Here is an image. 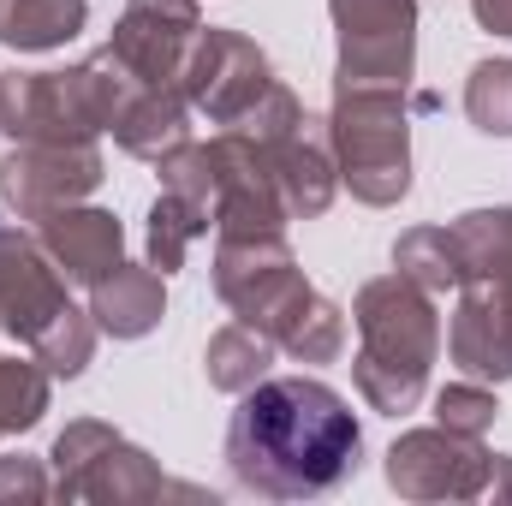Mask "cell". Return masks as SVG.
Wrapping results in <instances>:
<instances>
[{
	"label": "cell",
	"instance_id": "ffe728a7",
	"mask_svg": "<svg viewBox=\"0 0 512 506\" xmlns=\"http://www.w3.org/2000/svg\"><path fill=\"white\" fill-rule=\"evenodd\" d=\"M447 233L459 245L465 280H512V203H501V209H471Z\"/></svg>",
	"mask_w": 512,
	"mask_h": 506
},
{
	"label": "cell",
	"instance_id": "4fadbf2b",
	"mask_svg": "<svg viewBox=\"0 0 512 506\" xmlns=\"http://www.w3.org/2000/svg\"><path fill=\"white\" fill-rule=\"evenodd\" d=\"M447 352L471 381H512V280H465Z\"/></svg>",
	"mask_w": 512,
	"mask_h": 506
},
{
	"label": "cell",
	"instance_id": "83f0119b",
	"mask_svg": "<svg viewBox=\"0 0 512 506\" xmlns=\"http://www.w3.org/2000/svg\"><path fill=\"white\" fill-rule=\"evenodd\" d=\"M0 334H6V328H0Z\"/></svg>",
	"mask_w": 512,
	"mask_h": 506
},
{
	"label": "cell",
	"instance_id": "52a82bcc",
	"mask_svg": "<svg viewBox=\"0 0 512 506\" xmlns=\"http://www.w3.org/2000/svg\"><path fill=\"white\" fill-rule=\"evenodd\" d=\"M340 66L334 84L411 90L417 72V0H328Z\"/></svg>",
	"mask_w": 512,
	"mask_h": 506
},
{
	"label": "cell",
	"instance_id": "9c48e42d",
	"mask_svg": "<svg viewBox=\"0 0 512 506\" xmlns=\"http://www.w3.org/2000/svg\"><path fill=\"white\" fill-rule=\"evenodd\" d=\"M102 179L108 167L96 143H12V155L0 161V203L18 221L42 227L48 215L84 203Z\"/></svg>",
	"mask_w": 512,
	"mask_h": 506
},
{
	"label": "cell",
	"instance_id": "4316f807",
	"mask_svg": "<svg viewBox=\"0 0 512 506\" xmlns=\"http://www.w3.org/2000/svg\"><path fill=\"white\" fill-rule=\"evenodd\" d=\"M471 12H477V24L489 36H507L512 42V0H471Z\"/></svg>",
	"mask_w": 512,
	"mask_h": 506
},
{
	"label": "cell",
	"instance_id": "7c38bea8",
	"mask_svg": "<svg viewBox=\"0 0 512 506\" xmlns=\"http://www.w3.org/2000/svg\"><path fill=\"white\" fill-rule=\"evenodd\" d=\"M197 30H203V6L197 0H126L108 48L143 84H179Z\"/></svg>",
	"mask_w": 512,
	"mask_h": 506
},
{
	"label": "cell",
	"instance_id": "3957f363",
	"mask_svg": "<svg viewBox=\"0 0 512 506\" xmlns=\"http://www.w3.org/2000/svg\"><path fill=\"white\" fill-rule=\"evenodd\" d=\"M352 328H358L352 381H358L364 405L382 411V417L417 411V399L429 393V370L441 358L435 292H423L399 268L393 274H376L352 298Z\"/></svg>",
	"mask_w": 512,
	"mask_h": 506
},
{
	"label": "cell",
	"instance_id": "d6986e66",
	"mask_svg": "<svg viewBox=\"0 0 512 506\" xmlns=\"http://www.w3.org/2000/svg\"><path fill=\"white\" fill-rule=\"evenodd\" d=\"M274 340L268 334H256L251 322H227L221 334H209V346H203V370H209V387H221V393H245L256 381L274 370Z\"/></svg>",
	"mask_w": 512,
	"mask_h": 506
},
{
	"label": "cell",
	"instance_id": "5b68a950",
	"mask_svg": "<svg viewBox=\"0 0 512 506\" xmlns=\"http://www.w3.org/2000/svg\"><path fill=\"white\" fill-rule=\"evenodd\" d=\"M387 489L399 501H512V453L459 429H405L387 447Z\"/></svg>",
	"mask_w": 512,
	"mask_h": 506
},
{
	"label": "cell",
	"instance_id": "ac0fdd59",
	"mask_svg": "<svg viewBox=\"0 0 512 506\" xmlns=\"http://www.w3.org/2000/svg\"><path fill=\"white\" fill-rule=\"evenodd\" d=\"M90 24V0H0V42L18 54L66 48Z\"/></svg>",
	"mask_w": 512,
	"mask_h": 506
},
{
	"label": "cell",
	"instance_id": "7a4b0ae2",
	"mask_svg": "<svg viewBox=\"0 0 512 506\" xmlns=\"http://www.w3.org/2000/svg\"><path fill=\"white\" fill-rule=\"evenodd\" d=\"M215 292L221 304L268 334L298 364H334L346 352V310L316 292L286 245V233H251V239H215Z\"/></svg>",
	"mask_w": 512,
	"mask_h": 506
},
{
	"label": "cell",
	"instance_id": "7402d4cb",
	"mask_svg": "<svg viewBox=\"0 0 512 506\" xmlns=\"http://www.w3.org/2000/svg\"><path fill=\"white\" fill-rule=\"evenodd\" d=\"M393 268L405 280H417L423 292H435V298L441 292H459V280H465V262H459V245H453L447 227H411V233H399Z\"/></svg>",
	"mask_w": 512,
	"mask_h": 506
},
{
	"label": "cell",
	"instance_id": "8992f818",
	"mask_svg": "<svg viewBox=\"0 0 512 506\" xmlns=\"http://www.w3.org/2000/svg\"><path fill=\"white\" fill-rule=\"evenodd\" d=\"M54 495L48 501H96V506H131V501H161L167 477L161 465L126 441L102 417H78L54 435Z\"/></svg>",
	"mask_w": 512,
	"mask_h": 506
},
{
	"label": "cell",
	"instance_id": "30bf717a",
	"mask_svg": "<svg viewBox=\"0 0 512 506\" xmlns=\"http://www.w3.org/2000/svg\"><path fill=\"white\" fill-rule=\"evenodd\" d=\"M72 310L78 304L66 298V274L42 251V239L24 233L18 221H0V328L6 340L36 352L48 328H60Z\"/></svg>",
	"mask_w": 512,
	"mask_h": 506
},
{
	"label": "cell",
	"instance_id": "5bb4252c",
	"mask_svg": "<svg viewBox=\"0 0 512 506\" xmlns=\"http://www.w3.org/2000/svg\"><path fill=\"white\" fill-rule=\"evenodd\" d=\"M268 161H274V179H280V197H286V215L292 221H316L328 215L334 191H340V161H334V137L328 120L304 114L292 131H280L274 143H262Z\"/></svg>",
	"mask_w": 512,
	"mask_h": 506
},
{
	"label": "cell",
	"instance_id": "484cf974",
	"mask_svg": "<svg viewBox=\"0 0 512 506\" xmlns=\"http://www.w3.org/2000/svg\"><path fill=\"white\" fill-rule=\"evenodd\" d=\"M54 477L42 471V459H0V501H48Z\"/></svg>",
	"mask_w": 512,
	"mask_h": 506
},
{
	"label": "cell",
	"instance_id": "ba28073f",
	"mask_svg": "<svg viewBox=\"0 0 512 506\" xmlns=\"http://www.w3.org/2000/svg\"><path fill=\"white\" fill-rule=\"evenodd\" d=\"M268 84H274L268 54L256 48L251 36L215 30V24L197 30V42L185 54V72H179V90H185L191 114H203L209 126H239L268 96Z\"/></svg>",
	"mask_w": 512,
	"mask_h": 506
},
{
	"label": "cell",
	"instance_id": "9a60e30c",
	"mask_svg": "<svg viewBox=\"0 0 512 506\" xmlns=\"http://www.w3.org/2000/svg\"><path fill=\"white\" fill-rule=\"evenodd\" d=\"M42 251L54 256V268L78 286H96L102 274H114L126 262V227L114 209H90V203H72L60 215L42 221Z\"/></svg>",
	"mask_w": 512,
	"mask_h": 506
},
{
	"label": "cell",
	"instance_id": "603a6c76",
	"mask_svg": "<svg viewBox=\"0 0 512 506\" xmlns=\"http://www.w3.org/2000/svg\"><path fill=\"white\" fill-rule=\"evenodd\" d=\"M48 399H54V376L24 352H0V435H24L48 417Z\"/></svg>",
	"mask_w": 512,
	"mask_h": 506
},
{
	"label": "cell",
	"instance_id": "6da1fadb",
	"mask_svg": "<svg viewBox=\"0 0 512 506\" xmlns=\"http://www.w3.org/2000/svg\"><path fill=\"white\" fill-rule=\"evenodd\" d=\"M364 429L316 376H262L239 393L227 423V471L245 495L262 501H316L358 477Z\"/></svg>",
	"mask_w": 512,
	"mask_h": 506
},
{
	"label": "cell",
	"instance_id": "d4e9b609",
	"mask_svg": "<svg viewBox=\"0 0 512 506\" xmlns=\"http://www.w3.org/2000/svg\"><path fill=\"white\" fill-rule=\"evenodd\" d=\"M495 417H501V399H495V387L489 381H447L441 393H435V423L441 429H459V435H489L495 429Z\"/></svg>",
	"mask_w": 512,
	"mask_h": 506
},
{
	"label": "cell",
	"instance_id": "8fae6325",
	"mask_svg": "<svg viewBox=\"0 0 512 506\" xmlns=\"http://www.w3.org/2000/svg\"><path fill=\"white\" fill-rule=\"evenodd\" d=\"M215 239H251V233H286V197L274 179L268 149L245 131H221L215 143Z\"/></svg>",
	"mask_w": 512,
	"mask_h": 506
},
{
	"label": "cell",
	"instance_id": "277c9868",
	"mask_svg": "<svg viewBox=\"0 0 512 506\" xmlns=\"http://www.w3.org/2000/svg\"><path fill=\"white\" fill-rule=\"evenodd\" d=\"M328 137H334L340 185L358 203L393 209L411 191V108H405V90H387V84H334Z\"/></svg>",
	"mask_w": 512,
	"mask_h": 506
},
{
	"label": "cell",
	"instance_id": "e0dca14e",
	"mask_svg": "<svg viewBox=\"0 0 512 506\" xmlns=\"http://www.w3.org/2000/svg\"><path fill=\"white\" fill-rule=\"evenodd\" d=\"M185 137H191V102L179 84H137V96L114 120V143L137 161H161Z\"/></svg>",
	"mask_w": 512,
	"mask_h": 506
},
{
	"label": "cell",
	"instance_id": "2e32d148",
	"mask_svg": "<svg viewBox=\"0 0 512 506\" xmlns=\"http://www.w3.org/2000/svg\"><path fill=\"white\" fill-rule=\"evenodd\" d=\"M90 316L114 340H143L167 316V286H161V274L149 262H120L114 274H102L90 286Z\"/></svg>",
	"mask_w": 512,
	"mask_h": 506
},
{
	"label": "cell",
	"instance_id": "44dd1931",
	"mask_svg": "<svg viewBox=\"0 0 512 506\" xmlns=\"http://www.w3.org/2000/svg\"><path fill=\"white\" fill-rule=\"evenodd\" d=\"M209 227H215V215H209L203 203H191V197H179V191L161 185V197L149 203V268H155L161 280H167L173 268H185L191 245H197Z\"/></svg>",
	"mask_w": 512,
	"mask_h": 506
},
{
	"label": "cell",
	"instance_id": "cb8c5ba5",
	"mask_svg": "<svg viewBox=\"0 0 512 506\" xmlns=\"http://www.w3.org/2000/svg\"><path fill=\"white\" fill-rule=\"evenodd\" d=\"M465 120L483 137H512V60H477L465 78Z\"/></svg>",
	"mask_w": 512,
	"mask_h": 506
}]
</instances>
